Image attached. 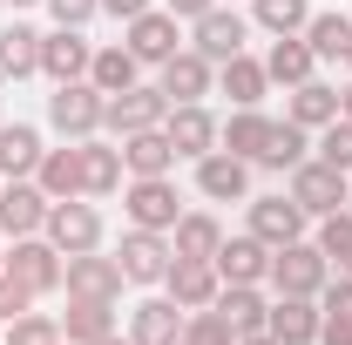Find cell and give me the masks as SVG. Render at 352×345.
Segmentation results:
<instances>
[{
  "label": "cell",
  "mask_w": 352,
  "mask_h": 345,
  "mask_svg": "<svg viewBox=\"0 0 352 345\" xmlns=\"http://www.w3.org/2000/svg\"><path fill=\"white\" fill-rule=\"evenodd\" d=\"M339 61H346V75H352V41H346V54H339Z\"/></svg>",
  "instance_id": "52"
},
{
  "label": "cell",
  "mask_w": 352,
  "mask_h": 345,
  "mask_svg": "<svg viewBox=\"0 0 352 345\" xmlns=\"http://www.w3.org/2000/svg\"><path fill=\"white\" fill-rule=\"evenodd\" d=\"M129 339L135 345H176V339H183V304H176V298L129 304Z\"/></svg>",
  "instance_id": "22"
},
{
  "label": "cell",
  "mask_w": 352,
  "mask_h": 345,
  "mask_svg": "<svg viewBox=\"0 0 352 345\" xmlns=\"http://www.w3.org/2000/svg\"><path fill=\"white\" fill-rule=\"evenodd\" d=\"M318 345H352V318L325 311V325H318Z\"/></svg>",
  "instance_id": "45"
},
{
  "label": "cell",
  "mask_w": 352,
  "mask_h": 345,
  "mask_svg": "<svg viewBox=\"0 0 352 345\" xmlns=\"http://www.w3.org/2000/svg\"><path fill=\"white\" fill-rule=\"evenodd\" d=\"M217 311L230 318V332H237V339L264 332V318H271V304L258 298V285H223V291H217Z\"/></svg>",
  "instance_id": "33"
},
{
  "label": "cell",
  "mask_w": 352,
  "mask_h": 345,
  "mask_svg": "<svg viewBox=\"0 0 352 345\" xmlns=\"http://www.w3.org/2000/svg\"><path fill=\"white\" fill-rule=\"evenodd\" d=\"M95 345H135V339H116V332H109V339H95Z\"/></svg>",
  "instance_id": "51"
},
{
  "label": "cell",
  "mask_w": 352,
  "mask_h": 345,
  "mask_svg": "<svg viewBox=\"0 0 352 345\" xmlns=\"http://www.w3.org/2000/svg\"><path fill=\"white\" fill-rule=\"evenodd\" d=\"M251 21H258L264 34H305L311 0H251Z\"/></svg>",
  "instance_id": "37"
},
{
  "label": "cell",
  "mask_w": 352,
  "mask_h": 345,
  "mask_svg": "<svg viewBox=\"0 0 352 345\" xmlns=\"http://www.w3.org/2000/svg\"><path fill=\"white\" fill-rule=\"evenodd\" d=\"M176 345H183V339H176Z\"/></svg>",
  "instance_id": "58"
},
{
  "label": "cell",
  "mask_w": 352,
  "mask_h": 345,
  "mask_svg": "<svg viewBox=\"0 0 352 345\" xmlns=\"http://www.w3.org/2000/svg\"><path fill=\"white\" fill-rule=\"evenodd\" d=\"M102 109H109V95L95 82H61L47 95V129L61 135V142H88V135L102 129Z\"/></svg>",
  "instance_id": "2"
},
{
  "label": "cell",
  "mask_w": 352,
  "mask_h": 345,
  "mask_svg": "<svg viewBox=\"0 0 352 345\" xmlns=\"http://www.w3.org/2000/svg\"><path fill=\"white\" fill-rule=\"evenodd\" d=\"M244 34H251V21H244L237 7H210V14L190 21V47H197L204 61H230V54H244Z\"/></svg>",
  "instance_id": "9"
},
{
  "label": "cell",
  "mask_w": 352,
  "mask_h": 345,
  "mask_svg": "<svg viewBox=\"0 0 352 345\" xmlns=\"http://www.w3.org/2000/svg\"><path fill=\"white\" fill-rule=\"evenodd\" d=\"M88 61H95V41H88L82 27H54V34H41V75L54 88H61V82H88Z\"/></svg>",
  "instance_id": "11"
},
{
  "label": "cell",
  "mask_w": 352,
  "mask_h": 345,
  "mask_svg": "<svg viewBox=\"0 0 352 345\" xmlns=\"http://www.w3.org/2000/svg\"><path fill=\"white\" fill-rule=\"evenodd\" d=\"M210 264H217L223 285H264V271H271V244H258V237L244 230V237H223Z\"/></svg>",
  "instance_id": "19"
},
{
  "label": "cell",
  "mask_w": 352,
  "mask_h": 345,
  "mask_svg": "<svg viewBox=\"0 0 352 345\" xmlns=\"http://www.w3.org/2000/svg\"><path fill=\"white\" fill-rule=\"evenodd\" d=\"M217 129H223V122L204 109V102H176L170 115H163V135H170V149H176V156H190V163L217 149Z\"/></svg>",
  "instance_id": "13"
},
{
  "label": "cell",
  "mask_w": 352,
  "mask_h": 345,
  "mask_svg": "<svg viewBox=\"0 0 352 345\" xmlns=\"http://www.w3.org/2000/svg\"><path fill=\"white\" fill-rule=\"evenodd\" d=\"M47 223V190L28 176V183H0V237H41Z\"/></svg>",
  "instance_id": "12"
},
{
  "label": "cell",
  "mask_w": 352,
  "mask_h": 345,
  "mask_svg": "<svg viewBox=\"0 0 352 345\" xmlns=\"http://www.w3.org/2000/svg\"><path fill=\"white\" fill-rule=\"evenodd\" d=\"M0 82H7V75H0Z\"/></svg>",
  "instance_id": "57"
},
{
  "label": "cell",
  "mask_w": 352,
  "mask_h": 345,
  "mask_svg": "<svg viewBox=\"0 0 352 345\" xmlns=\"http://www.w3.org/2000/svg\"><path fill=\"white\" fill-rule=\"evenodd\" d=\"M264 278H271L278 298H318L325 278H332V258L298 237V244H278V251H271V271H264Z\"/></svg>",
  "instance_id": "1"
},
{
  "label": "cell",
  "mask_w": 352,
  "mask_h": 345,
  "mask_svg": "<svg viewBox=\"0 0 352 345\" xmlns=\"http://www.w3.org/2000/svg\"><path fill=\"white\" fill-rule=\"evenodd\" d=\"M237 345H278V339H271V332H251V339H237Z\"/></svg>",
  "instance_id": "49"
},
{
  "label": "cell",
  "mask_w": 352,
  "mask_h": 345,
  "mask_svg": "<svg viewBox=\"0 0 352 345\" xmlns=\"http://www.w3.org/2000/svg\"><path fill=\"white\" fill-rule=\"evenodd\" d=\"M197 190L210 203H251V163L230 149H210V156H197Z\"/></svg>",
  "instance_id": "14"
},
{
  "label": "cell",
  "mask_w": 352,
  "mask_h": 345,
  "mask_svg": "<svg viewBox=\"0 0 352 345\" xmlns=\"http://www.w3.org/2000/svg\"><path fill=\"white\" fill-rule=\"evenodd\" d=\"M217 244H223V223L210 210H183L176 216V230H170L176 258H217Z\"/></svg>",
  "instance_id": "30"
},
{
  "label": "cell",
  "mask_w": 352,
  "mask_h": 345,
  "mask_svg": "<svg viewBox=\"0 0 352 345\" xmlns=\"http://www.w3.org/2000/svg\"><path fill=\"white\" fill-rule=\"evenodd\" d=\"M7 345H68V339H61V318L21 311V318H7Z\"/></svg>",
  "instance_id": "39"
},
{
  "label": "cell",
  "mask_w": 352,
  "mask_h": 345,
  "mask_svg": "<svg viewBox=\"0 0 352 345\" xmlns=\"http://www.w3.org/2000/svg\"><path fill=\"white\" fill-rule=\"evenodd\" d=\"M318 311H339V318H352V271L325 278V291H318Z\"/></svg>",
  "instance_id": "44"
},
{
  "label": "cell",
  "mask_w": 352,
  "mask_h": 345,
  "mask_svg": "<svg viewBox=\"0 0 352 345\" xmlns=\"http://www.w3.org/2000/svg\"><path fill=\"white\" fill-rule=\"evenodd\" d=\"M163 7H170L176 21H197V14H210V7H217V0H163Z\"/></svg>",
  "instance_id": "47"
},
{
  "label": "cell",
  "mask_w": 352,
  "mask_h": 345,
  "mask_svg": "<svg viewBox=\"0 0 352 345\" xmlns=\"http://www.w3.org/2000/svg\"><path fill=\"white\" fill-rule=\"evenodd\" d=\"M339 271H352V258H346V264H339Z\"/></svg>",
  "instance_id": "54"
},
{
  "label": "cell",
  "mask_w": 352,
  "mask_h": 345,
  "mask_svg": "<svg viewBox=\"0 0 352 345\" xmlns=\"http://www.w3.org/2000/svg\"><path fill=\"white\" fill-rule=\"evenodd\" d=\"M163 95H170V109L176 102H204V95H210V88H217V61H204V54H197V47H176L170 61H163Z\"/></svg>",
  "instance_id": "18"
},
{
  "label": "cell",
  "mask_w": 352,
  "mask_h": 345,
  "mask_svg": "<svg viewBox=\"0 0 352 345\" xmlns=\"http://www.w3.org/2000/svg\"><path fill=\"white\" fill-rule=\"evenodd\" d=\"M34 170H41V129L34 122H7L0 129V176L7 183H28Z\"/></svg>",
  "instance_id": "24"
},
{
  "label": "cell",
  "mask_w": 352,
  "mask_h": 345,
  "mask_svg": "<svg viewBox=\"0 0 352 345\" xmlns=\"http://www.w3.org/2000/svg\"><path fill=\"white\" fill-rule=\"evenodd\" d=\"M82 149V197H116L122 190V142H102V135H88V142H75Z\"/></svg>",
  "instance_id": "20"
},
{
  "label": "cell",
  "mask_w": 352,
  "mask_h": 345,
  "mask_svg": "<svg viewBox=\"0 0 352 345\" xmlns=\"http://www.w3.org/2000/svg\"><path fill=\"white\" fill-rule=\"evenodd\" d=\"M41 237L54 244V251H61V258H75V251H102L109 223H102V210H95L88 197H68V203H47Z\"/></svg>",
  "instance_id": "3"
},
{
  "label": "cell",
  "mask_w": 352,
  "mask_h": 345,
  "mask_svg": "<svg viewBox=\"0 0 352 345\" xmlns=\"http://www.w3.org/2000/svg\"><path fill=\"white\" fill-rule=\"evenodd\" d=\"M135 68H142V61H135L129 47L109 41V47H95V61H88V82L102 88V95H122V88H135Z\"/></svg>",
  "instance_id": "34"
},
{
  "label": "cell",
  "mask_w": 352,
  "mask_h": 345,
  "mask_svg": "<svg viewBox=\"0 0 352 345\" xmlns=\"http://www.w3.org/2000/svg\"><path fill=\"white\" fill-rule=\"evenodd\" d=\"M61 251L47 244V237H14V251H7V271L34 291V298H47V291H61Z\"/></svg>",
  "instance_id": "10"
},
{
  "label": "cell",
  "mask_w": 352,
  "mask_h": 345,
  "mask_svg": "<svg viewBox=\"0 0 352 345\" xmlns=\"http://www.w3.org/2000/svg\"><path fill=\"white\" fill-rule=\"evenodd\" d=\"M305 41H311V54H318V61H339V54H346V41H352V21L339 14V7H325V14H311V21H305Z\"/></svg>",
  "instance_id": "36"
},
{
  "label": "cell",
  "mask_w": 352,
  "mask_h": 345,
  "mask_svg": "<svg viewBox=\"0 0 352 345\" xmlns=\"http://www.w3.org/2000/svg\"><path fill=\"white\" fill-rule=\"evenodd\" d=\"M0 75H14V82L41 75V34H34L28 21H7V27H0Z\"/></svg>",
  "instance_id": "29"
},
{
  "label": "cell",
  "mask_w": 352,
  "mask_h": 345,
  "mask_svg": "<svg viewBox=\"0 0 352 345\" xmlns=\"http://www.w3.org/2000/svg\"><path fill=\"white\" fill-rule=\"evenodd\" d=\"M285 122H298V129L339 122V88H332V82H298L292 95H285Z\"/></svg>",
  "instance_id": "25"
},
{
  "label": "cell",
  "mask_w": 352,
  "mask_h": 345,
  "mask_svg": "<svg viewBox=\"0 0 352 345\" xmlns=\"http://www.w3.org/2000/svg\"><path fill=\"white\" fill-rule=\"evenodd\" d=\"M170 258H176L170 237H163V230H135V223H129V237H122V251H116V264H122L129 285H163Z\"/></svg>",
  "instance_id": "15"
},
{
  "label": "cell",
  "mask_w": 352,
  "mask_h": 345,
  "mask_svg": "<svg viewBox=\"0 0 352 345\" xmlns=\"http://www.w3.org/2000/svg\"><path fill=\"white\" fill-rule=\"evenodd\" d=\"M109 332H116V304L68 298V318H61V339H68V345H95V339H109Z\"/></svg>",
  "instance_id": "31"
},
{
  "label": "cell",
  "mask_w": 352,
  "mask_h": 345,
  "mask_svg": "<svg viewBox=\"0 0 352 345\" xmlns=\"http://www.w3.org/2000/svg\"><path fill=\"white\" fill-rule=\"evenodd\" d=\"M163 291H170L183 311H204V304H217L223 278L210 258H170V271H163Z\"/></svg>",
  "instance_id": "16"
},
{
  "label": "cell",
  "mask_w": 352,
  "mask_h": 345,
  "mask_svg": "<svg viewBox=\"0 0 352 345\" xmlns=\"http://www.w3.org/2000/svg\"><path fill=\"white\" fill-rule=\"evenodd\" d=\"M264 88H271V75H264L258 54H230V61H217V95H230V109H258Z\"/></svg>",
  "instance_id": "23"
},
{
  "label": "cell",
  "mask_w": 352,
  "mask_h": 345,
  "mask_svg": "<svg viewBox=\"0 0 352 345\" xmlns=\"http://www.w3.org/2000/svg\"><path fill=\"white\" fill-rule=\"evenodd\" d=\"M41 7L54 14V27H88L102 14V0H41Z\"/></svg>",
  "instance_id": "43"
},
{
  "label": "cell",
  "mask_w": 352,
  "mask_h": 345,
  "mask_svg": "<svg viewBox=\"0 0 352 345\" xmlns=\"http://www.w3.org/2000/svg\"><path fill=\"white\" fill-rule=\"evenodd\" d=\"M122 170H129V176H170V170H176L170 135H163V129H135V135H122Z\"/></svg>",
  "instance_id": "26"
},
{
  "label": "cell",
  "mask_w": 352,
  "mask_h": 345,
  "mask_svg": "<svg viewBox=\"0 0 352 345\" xmlns=\"http://www.w3.org/2000/svg\"><path fill=\"white\" fill-rule=\"evenodd\" d=\"M0 7H7V14H21V7H41V0H0Z\"/></svg>",
  "instance_id": "50"
},
{
  "label": "cell",
  "mask_w": 352,
  "mask_h": 345,
  "mask_svg": "<svg viewBox=\"0 0 352 345\" xmlns=\"http://www.w3.org/2000/svg\"><path fill=\"white\" fill-rule=\"evenodd\" d=\"M264 135H271V115H264V109H230V122L217 129V149H230V156H244V163H258Z\"/></svg>",
  "instance_id": "32"
},
{
  "label": "cell",
  "mask_w": 352,
  "mask_h": 345,
  "mask_svg": "<svg viewBox=\"0 0 352 345\" xmlns=\"http://www.w3.org/2000/svg\"><path fill=\"white\" fill-rule=\"evenodd\" d=\"M339 115H346V122H352V82L339 88Z\"/></svg>",
  "instance_id": "48"
},
{
  "label": "cell",
  "mask_w": 352,
  "mask_h": 345,
  "mask_svg": "<svg viewBox=\"0 0 352 345\" xmlns=\"http://www.w3.org/2000/svg\"><path fill=\"white\" fill-rule=\"evenodd\" d=\"M61 285H68V298H102V304H116L129 278H122V264L102 258V251H75V258L61 264Z\"/></svg>",
  "instance_id": "7"
},
{
  "label": "cell",
  "mask_w": 352,
  "mask_h": 345,
  "mask_svg": "<svg viewBox=\"0 0 352 345\" xmlns=\"http://www.w3.org/2000/svg\"><path fill=\"white\" fill-rule=\"evenodd\" d=\"M156 0H102V14H116V21H135V14H149Z\"/></svg>",
  "instance_id": "46"
},
{
  "label": "cell",
  "mask_w": 352,
  "mask_h": 345,
  "mask_svg": "<svg viewBox=\"0 0 352 345\" xmlns=\"http://www.w3.org/2000/svg\"><path fill=\"white\" fill-rule=\"evenodd\" d=\"M318 156H325L332 170H346V176H352V122H346V115L318 129Z\"/></svg>",
  "instance_id": "41"
},
{
  "label": "cell",
  "mask_w": 352,
  "mask_h": 345,
  "mask_svg": "<svg viewBox=\"0 0 352 345\" xmlns=\"http://www.w3.org/2000/svg\"><path fill=\"white\" fill-rule=\"evenodd\" d=\"M34 183L47 190V203H68V197H82V149L68 142V149H41V170Z\"/></svg>",
  "instance_id": "27"
},
{
  "label": "cell",
  "mask_w": 352,
  "mask_h": 345,
  "mask_svg": "<svg viewBox=\"0 0 352 345\" xmlns=\"http://www.w3.org/2000/svg\"><path fill=\"white\" fill-rule=\"evenodd\" d=\"M311 68H318V54H311L305 34H278V41H271V54H264V75H271V82H285V88L311 82Z\"/></svg>",
  "instance_id": "28"
},
{
  "label": "cell",
  "mask_w": 352,
  "mask_h": 345,
  "mask_svg": "<svg viewBox=\"0 0 352 345\" xmlns=\"http://www.w3.org/2000/svg\"><path fill=\"white\" fill-rule=\"evenodd\" d=\"M129 34H122V47H129L142 68H163L176 47H183V34H176V14L170 7H149V14H135V21H122Z\"/></svg>",
  "instance_id": "8"
},
{
  "label": "cell",
  "mask_w": 352,
  "mask_h": 345,
  "mask_svg": "<svg viewBox=\"0 0 352 345\" xmlns=\"http://www.w3.org/2000/svg\"><path fill=\"white\" fill-rule=\"evenodd\" d=\"M122 210H129L135 230H163V237H170L176 216H183V197H176L170 176H129V190H122Z\"/></svg>",
  "instance_id": "4"
},
{
  "label": "cell",
  "mask_w": 352,
  "mask_h": 345,
  "mask_svg": "<svg viewBox=\"0 0 352 345\" xmlns=\"http://www.w3.org/2000/svg\"><path fill=\"white\" fill-rule=\"evenodd\" d=\"M346 210H352V176H346Z\"/></svg>",
  "instance_id": "53"
},
{
  "label": "cell",
  "mask_w": 352,
  "mask_h": 345,
  "mask_svg": "<svg viewBox=\"0 0 352 345\" xmlns=\"http://www.w3.org/2000/svg\"><path fill=\"white\" fill-rule=\"evenodd\" d=\"M0 264H7V251H0Z\"/></svg>",
  "instance_id": "55"
},
{
  "label": "cell",
  "mask_w": 352,
  "mask_h": 345,
  "mask_svg": "<svg viewBox=\"0 0 352 345\" xmlns=\"http://www.w3.org/2000/svg\"><path fill=\"white\" fill-rule=\"evenodd\" d=\"M163 115H170V95L163 88H122V95H109V109H102V129L116 135H135V129H163Z\"/></svg>",
  "instance_id": "6"
},
{
  "label": "cell",
  "mask_w": 352,
  "mask_h": 345,
  "mask_svg": "<svg viewBox=\"0 0 352 345\" xmlns=\"http://www.w3.org/2000/svg\"><path fill=\"white\" fill-rule=\"evenodd\" d=\"M318 251L332 264H346L352 258V210H332V216H318V237H311Z\"/></svg>",
  "instance_id": "40"
},
{
  "label": "cell",
  "mask_w": 352,
  "mask_h": 345,
  "mask_svg": "<svg viewBox=\"0 0 352 345\" xmlns=\"http://www.w3.org/2000/svg\"><path fill=\"white\" fill-rule=\"evenodd\" d=\"M305 135H311V129H298V122H271V135H264V149H258V163L292 176L298 163H305V149H311Z\"/></svg>",
  "instance_id": "35"
},
{
  "label": "cell",
  "mask_w": 352,
  "mask_h": 345,
  "mask_svg": "<svg viewBox=\"0 0 352 345\" xmlns=\"http://www.w3.org/2000/svg\"><path fill=\"white\" fill-rule=\"evenodd\" d=\"M183 345H237V332L217 304H204V311H183Z\"/></svg>",
  "instance_id": "38"
},
{
  "label": "cell",
  "mask_w": 352,
  "mask_h": 345,
  "mask_svg": "<svg viewBox=\"0 0 352 345\" xmlns=\"http://www.w3.org/2000/svg\"><path fill=\"white\" fill-rule=\"evenodd\" d=\"M285 197L305 216H332V210H346V170H332L325 156H305V163L292 170V190H285Z\"/></svg>",
  "instance_id": "5"
},
{
  "label": "cell",
  "mask_w": 352,
  "mask_h": 345,
  "mask_svg": "<svg viewBox=\"0 0 352 345\" xmlns=\"http://www.w3.org/2000/svg\"><path fill=\"white\" fill-rule=\"evenodd\" d=\"M318 325H325L318 298H278L271 318H264V332H271L278 345H318Z\"/></svg>",
  "instance_id": "21"
},
{
  "label": "cell",
  "mask_w": 352,
  "mask_h": 345,
  "mask_svg": "<svg viewBox=\"0 0 352 345\" xmlns=\"http://www.w3.org/2000/svg\"><path fill=\"white\" fill-rule=\"evenodd\" d=\"M0 183H7V176H0Z\"/></svg>",
  "instance_id": "56"
},
{
  "label": "cell",
  "mask_w": 352,
  "mask_h": 345,
  "mask_svg": "<svg viewBox=\"0 0 352 345\" xmlns=\"http://www.w3.org/2000/svg\"><path fill=\"white\" fill-rule=\"evenodd\" d=\"M305 223H311V216L298 210L285 190H278V197H251V237L271 244V251H278V244H298V237H305Z\"/></svg>",
  "instance_id": "17"
},
{
  "label": "cell",
  "mask_w": 352,
  "mask_h": 345,
  "mask_svg": "<svg viewBox=\"0 0 352 345\" xmlns=\"http://www.w3.org/2000/svg\"><path fill=\"white\" fill-rule=\"evenodd\" d=\"M21 311H34V291H28V285L0 264V325H7V318H21Z\"/></svg>",
  "instance_id": "42"
}]
</instances>
